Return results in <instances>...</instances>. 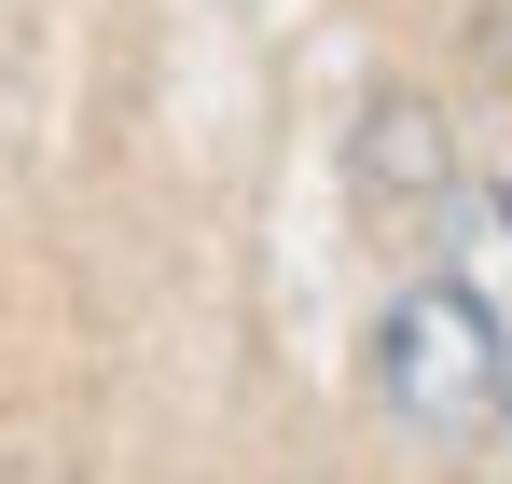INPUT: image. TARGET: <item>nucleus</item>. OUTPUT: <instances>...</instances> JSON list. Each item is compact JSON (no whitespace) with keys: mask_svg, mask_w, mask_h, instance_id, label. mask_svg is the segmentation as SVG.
<instances>
[{"mask_svg":"<svg viewBox=\"0 0 512 484\" xmlns=\"http://www.w3.org/2000/svg\"><path fill=\"white\" fill-rule=\"evenodd\" d=\"M374 388H388V415H402L416 443H471V429L512 402V346H499V319H485V291H457V277L388 291V319H374Z\"/></svg>","mask_w":512,"mask_h":484,"instance_id":"1","label":"nucleus"},{"mask_svg":"<svg viewBox=\"0 0 512 484\" xmlns=\"http://www.w3.org/2000/svg\"><path fill=\"white\" fill-rule=\"evenodd\" d=\"M346 180H360L388 222H429V208H457V139H443V111H429L416 83L360 97V125H346Z\"/></svg>","mask_w":512,"mask_h":484,"instance_id":"2","label":"nucleus"}]
</instances>
